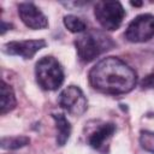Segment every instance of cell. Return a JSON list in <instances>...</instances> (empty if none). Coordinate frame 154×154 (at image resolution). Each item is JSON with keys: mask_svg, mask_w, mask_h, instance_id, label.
Here are the masks:
<instances>
[{"mask_svg": "<svg viewBox=\"0 0 154 154\" xmlns=\"http://www.w3.org/2000/svg\"><path fill=\"white\" fill-rule=\"evenodd\" d=\"M140 143H141V147L154 154V132L153 131H141V135H140Z\"/></svg>", "mask_w": 154, "mask_h": 154, "instance_id": "5bb4252c", "label": "cell"}, {"mask_svg": "<svg viewBox=\"0 0 154 154\" xmlns=\"http://www.w3.org/2000/svg\"><path fill=\"white\" fill-rule=\"evenodd\" d=\"M90 84L106 94L119 95L131 91L137 83L136 72L122 59L107 57L89 71Z\"/></svg>", "mask_w": 154, "mask_h": 154, "instance_id": "6da1fadb", "label": "cell"}, {"mask_svg": "<svg viewBox=\"0 0 154 154\" xmlns=\"http://www.w3.org/2000/svg\"><path fill=\"white\" fill-rule=\"evenodd\" d=\"M58 103L71 116H81L88 107L83 91L76 85H69L61 90L58 97Z\"/></svg>", "mask_w": 154, "mask_h": 154, "instance_id": "8992f818", "label": "cell"}, {"mask_svg": "<svg viewBox=\"0 0 154 154\" xmlns=\"http://www.w3.org/2000/svg\"><path fill=\"white\" fill-rule=\"evenodd\" d=\"M7 28H11V25H10V24H7V23H5V22H2V28H1V34H5V31L7 30Z\"/></svg>", "mask_w": 154, "mask_h": 154, "instance_id": "2e32d148", "label": "cell"}, {"mask_svg": "<svg viewBox=\"0 0 154 154\" xmlns=\"http://www.w3.org/2000/svg\"><path fill=\"white\" fill-rule=\"evenodd\" d=\"M154 36V16L149 13L140 14L130 22L125 31V37L130 42H146Z\"/></svg>", "mask_w": 154, "mask_h": 154, "instance_id": "5b68a950", "label": "cell"}, {"mask_svg": "<svg viewBox=\"0 0 154 154\" xmlns=\"http://www.w3.org/2000/svg\"><path fill=\"white\" fill-rule=\"evenodd\" d=\"M141 87L143 89H153L154 88V72L149 73L148 76H146L142 82H141Z\"/></svg>", "mask_w": 154, "mask_h": 154, "instance_id": "9a60e30c", "label": "cell"}, {"mask_svg": "<svg viewBox=\"0 0 154 154\" xmlns=\"http://www.w3.org/2000/svg\"><path fill=\"white\" fill-rule=\"evenodd\" d=\"M54 122H55V129H57V144L64 146L71 135V125L70 122L66 119V117L61 113L52 114Z\"/></svg>", "mask_w": 154, "mask_h": 154, "instance_id": "30bf717a", "label": "cell"}, {"mask_svg": "<svg viewBox=\"0 0 154 154\" xmlns=\"http://www.w3.org/2000/svg\"><path fill=\"white\" fill-rule=\"evenodd\" d=\"M30 143V138L26 136H14V137H4L1 140V148L4 149H18L25 147Z\"/></svg>", "mask_w": 154, "mask_h": 154, "instance_id": "7c38bea8", "label": "cell"}, {"mask_svg": "<svg viewBox=\"0 0 154 154\" xmlns=\"http://www.w3.org/2000/svg\"><path fill=\"white\" fill-rule=\"evenodd\" d=\"M18 14L22 22L30 29H45L48 26L46 16L31 2H22L18 5Z\"/></svg>", "mask_w": 154, "mask_h": 154, "instance_id": "ba28073f", "label": "cell"}, {"mask_svg": "<svg viewBox=\"0 0 154 154\" xmlns=\"http://www.w3.org/2000/svg\"><path fill=\"white\" fill-rule=\"evenodd\" d=\"M132 6H141L142 5V2H130Z\"/></svg>", "mask_w": 154, "mask_h": 154, "instance_id": "e0dca14e", "label": "cell"}, {"mask_svg": "<svg viewBox=\"0 0 154 154\" xmlns=\"http://www.w3.org/2000/svg\"><path fill=\"white\" fill-rule=\"evenodd\" d=\"M16 96L12 88L6 83L1 82V114H6L14 109L16 107Z\"/></svg>", "mask_w": 154, "mask_h": 154, "instance_id": "8fae6325", "label": "cell"}, {"mask_svg": "<svg viewBox=\"0 0 154 154\" xmlns=\"http://www.w3.org/2000/svg\"><path fill=\"white\" fill-rule=\"evenodd\" d=\"M45 40H24V41H11L2 46V51L10 55H19L24 59L32 58L40 49L46 47Z\"/></svg>", "mask_w": 154, "mask_h": 154, "instance_id": "52a82bcc", "label": "cell"}, {"mask_svg": "<svg viewBox=\"0 0 154 154\" xmlns=\"http://www.w3.org/2000/svg\"><path fill=\"white\" fill-rule=\"evenodd\" d=\"M64 24L71 32H83L87 29L85 23L73 14H67L64 17Z\"/></svg>", "mask_w": 154, "mask_h": 154, "instance_id": "4fadbf2b", "label": "cell"}, {"mask_svg": "<svg viewBox=\"0 0 154 154\" xmlns=\"http://www.w3.org/2000/svg\"><path fill=\"white\" fill-rule=\"evenodd\" d=\"M114 131H116V125L113 123L101 124L89 136V144H90V147L96 149V150H99V152H101V153H106L107 152L106 147L108 146V142L112 138Z\"/></svg>", "mask_w": 154, "mask_h": 154, "instance_id": "9c48e42d", "label": "cell"}, {"mask_svg": "<svg viewBox=\"0 0 154 154\" xmlns=\"http://www.w3.org/2000/svg\"><path fill=\"white\" fill-rule=\"evenodd\" d=\"M37 83L45 90H55L64 82V71L59 61L53 57L41 58L35 66Z\"/></svg>", "mask_w": 154, "mask_h": 154, "instance_id": "3957f363", "label": "cell"}, {"mask_svg": "<svg viewBox=\"0 0 154 154\" xmlns=\"http://www.w3.org/2000/svg\"><path fill=\"white\" fill-rule=\"evenodd\" d=\"M94 14L101 26L106 30H117L125 16V10L119 1H97Z\"/></svg>", "mask_w": 154, "mask_h": 154, "instance_id": "277c9868", "label": "cell"}, {"mask_svg": "<svg viewBox=\"0 0 154 154\" xmlns=\"http://www.w3.org/2000/svg\"><path fill=\"white\" fill-rule=\"evenodd\" d=\"M75 46L79 60L83 63H90L102 53L112 49L116 43L105 32L100 30H89L76 38Z\"/></svg>", "mask_w": 154, "mask_h": 154, "instance_id": "7a4b0ae2", "label": "cell"}]
</instances>
